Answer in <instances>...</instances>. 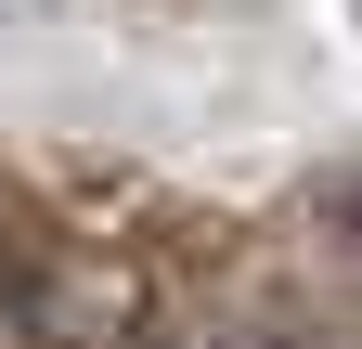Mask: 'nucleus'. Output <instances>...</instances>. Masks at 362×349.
Segmentation results:
<instances>
[{
  "label": "nucleus",
  "instance_id": "1",
  "mask_svg": "<svg viewBox=\"0 0 362 349\" xmlns=\"http://www.w3.org/2000/svg\"><path fill=\"white\" fill-rule=\"evenodd\" d=\"M298 220L337 246V272H362V168H324V182L298 194Z\"/></svg>",
  "mask_w": 362,
  "mask_h": 349
}]
</instances>
